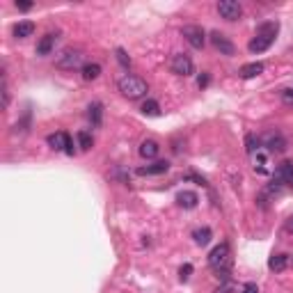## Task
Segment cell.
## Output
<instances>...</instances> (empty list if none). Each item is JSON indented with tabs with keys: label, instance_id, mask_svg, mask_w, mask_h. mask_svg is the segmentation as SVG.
Returning <instances> with one entry per match:
<instances>
[{
	"label": "cell",
	"instance_id": "20",
	"mask_svg": "<svg viewBox=\"0 0 293 293\" xmlns=\"http://www.w3.org/2000/svg\"><path fill=\"white\" fill-rule=\"evenodd\" d=\"M101 76V65H96V62H90V65L83 67V80H96Z\"/></svg>",
	"mask_w": 293,
	"mask_h": 293
},
{
	"label": "cell",
	"instance_id": "3",
	"mask_svg": "<svg viewBox=\"0 0 293 293\" xmlns=\"http://www.w3.org/2000/svg\"><path fill=\"white\" fill-rule=\"evenodd\" d=\"M55 67L65 71H74V69H83L85 67V55L80 50H65V53L57 55Z\"/></svg>",
	"mask_w": 293,
	"mask_h": 293
},
{
	"label": "cell",
	"instance_id": "29",
	"mask_svg": "<svg viewBox=\"0 0 293 293\" xmlns=\"http://www.w3.org/2000/svg\"><path fill=\"white\" fill-rule=\"evenodd\" d=\"M10 105V90H7V80L3 83V108Z\"/></svg>",
	"mask_w": 293,
	"mask_h": 293
},
{
	"label": "cell",
	"instance_id": "16",
	"mask_svg": "<svg viewBox=\"0 0 293 293\" xmlns=\"http://www.w3.org/2000/svg\"><path fill=\"white\" fill-rule=\"evenodd\" d=\"M286 266H288V254H273L268 259V268L273 273H282V270H286Z\"/></svg>",
	"mask_w": 293,
	"mask_h": 293
},
{
	"label": "cell",
	"instance_id": "32",
	"mask_svg": "<svg viewBox=\"0 0 293 293\" xmlns=\"http://www.w3.org/2000/svg\"><path fill=\"white\" fill-rule=\"evenodd\" d=\"M16 10L28 12V10H32V3H19V0H16Z\"/></svg>",
	"mask_w": 293,
	"mask_h": 293
},
{
	"label": "cell",
	"instance_id": "9",
	"mask_svg": "<svg viewBox=\"0 0 293 293\" xmlns=\"http://www.w3.org/2000/svg\"><path fill=\"white\" fill-rule=\"evenodd\" d=\"M48 144L53 147L55 151H65V154H74V142H71V138L67 133H50L48 135Z\"/></svg>",
	"mask_w": 293,
	"mask_h": 293
},
{
	"label": "cell",
	"instance_id": "13",
	"mask_svg": "<svg viewBox=\"0 0 293 293\" xmlns=\"http://www.w3.org/2000/svg\"><path fill=\"white\" fill-rule=\"evenodd\" d=\"M177 202H179L181 209H195L199 202L197 193H193V190H181L179 195H177Z\"/></svg>",
	"mask_w": 293,
	"mask_h": 293
},
{
	"label": "cell",
	"instance_id": "30",
	"mask_svg": "<svg viewBox=\"0 0 293 293\" xmlns=\"http://www.w3.org/2000/svg\"><path fill=\"white\" fill-rule=\"evenodd\" d=\"M241 293H259V286L254 282H248L243 288H241Z\"/></svg>",
	"mask_w": 293,
	"mask_h": 293
},
{
	"label": "cell",
	"instance_id": "12",
	"mask_svg": "<svg viewBox=\"0 0 293 293\" xmlns=\"http://www.w3.org/2000/svg\"><path fill=\"white\" fill-rule=\"evenodd\" d=\"M169 169V163L167 160H156V163L151 165H144V167L138 169L140 177H154V174H165Z\"/></svg>",
	"mask_w": 293,
	"mask_h": 293
},
{
	"label": "cell",
	"instance_id": "22",
	"mask_svg": "<svg viewBox=\"0 0 293 293\" xmlns=\"http://www.w3.org/2000/svg\"><path fill=\"white\" fill-rule=\"evenodd\" d=\"M140 110H142V114H147V117H156V114H160V105H158V101H154V99L144 101Z\"/></svg>",
	"mask_w": 293,
	"mask_h": 293
},
{
	"label": "cell",
	"instance_id": "23",
	"mask_svg": "<svg viewBox=\"0 0 293 293\" xmlns=\"http://www.w3.org/2000/svg\"><path fill=\"white\" fill-rule=\"evenodd\" d=\"M78 144H80V149L83 151H87V149H92V144H94V140H92V135L87 133V131H78Z\"/></svg>",
	"mask_w": 293,
	"mask_h": 293
},
{
	"label": "cell",
	"instance_id": "4",
	"mask_svg": "<svg viewBox=\"0 0 293 293\" xmlns=\"http://www.w3.org/2000/svg\"><path fill=\"white\" fill-rule=\"evenodd\" d=\"M218 14L224 21H239L243 16V7L236 0H220L218 3Z\"/></svg>",
	"mask_w": 293,
	"mask_h": 293
},
{
	"label": "cell",
	"instance_id": "2",
	"mask_svg": "<svg viewBox=\"0 0 293 293\" xmlns=\"http://www.w3.org/2000/svg\"><path fill=\"white\" fill-rule=\"evenodd\" d=\"M120 92L126 99L135 101V99H142V96L149 92V87H147V83H144L140 76H124V78L120 80Z\"/></svg>",
	"mask_w": 293,
	"mask_h": 293
},
{
	"label": "cell",
	"instance_id": "28",
	"mask_svg": "<svg viewBox=\"0 0 293 293\" xmlns=\"http://www.w3.org/2000/svg\"><path fill=\"white\" fill-rule=\"evenodd\" d=\"M282 101L286 105H293V90H282Z\"/></svg>",
	"mask_w": 293,
	"mask_h": 293
},
{
	"label": "cell",
	"instance_id": "1",
	"mask_svg": "<svg viewBox=\"0 0 293 293\" xmlns=\"http://www.w3.org/2000/svg\"><path fill=\"white\" fill-rule=\"evenodd\" d=\"M229 245L227 243H220L211 250L209 254V266L215 268L218 277H222V282H227V266H229Z\"/></svg>",
	"mask_w": 293,
	"mask_h": 293
},
{
	"label": "cell",
	"instance_id": "17",
	"mask_svg": "<svg viewBox=\"0 0 293 293\" xmlns=\"http://www.w3.org/2000/svg\"><path fill=\"white\" fill-rule=\"evenodd\" d=\"M263 69H266V67H263L261 62H250V65L241 67L239 76H241V78H257L259 74H263Z\"/></svg>",
	"mask_w": 293,
	"mask_h": 293
},
{
	"label": "cell",
	"instance_id": "6",
	"mask_svg": "<svg viewBox=\"0 0 293 293\" xmlns=\"http://www.w3.org/2000/svg\"><path fill=\"white\" fill-rule=\"evenodd\" d=\"M263 147L273 154H282V151H286V138L279 131H268L263 135Z\"/></svg>",
	"mask_w": 293,
	"mask_h": 293
},
{
	"label": "cell",
	"instance_id": "24",
	"mask_svg": "<svg viewBox=\"0 0 293 293\" xmlns=\"http://www.w3.org/2000/svg\"><path fill=\"white\" fill-rule=\"evenodd\" d=\"M259 144H261V142H259V138H257L254 133H248V135H245V151H248L250 156H252L254 151H259Z\"/></svg>",
	"mask_w": 293,
	"mask_h": 293
},
{
	"label": "cell",
	"instance_id": "21",
	"mask_svg": "<svg viewBox=\"0 0 293 293\" xmlns=\"http://www.w3.org/2000/svg\"><path fill=\"white\" fill-rule=\"evenodd\" d=\"M87 114H90L92 126H101V114H103V105L94 101V103L90 105V112H87Z\"/></svg>",
	"mask_w": 293,
	"mask_h": 293
},
{
	"label": "cell",
	"instance_id": "33",
	"mask_svg": "<svg viewBox=\"0 0 293 293\" xmlns=\"http://www.w3.org/2000/svg\"><path fill=\"white\" fill-rule=\"evenodd\" d=\"M286 231H288V233H293V215L286 220Z\"/></svg>",
	"mask_w": 293,
	"mask_h": 293
},
{
	"label": "cell",
	"instance_id": "8",
	"mask_svg": "<svg viewBox=\"0 0 293 293\" xmlns=\"http://www.w3.org/2000/svg\"><path fill=\"white\" fill-rule=\"evenodd\" d=\"M181 32H184L186 41H188L193 48H204V44H206V32H204L199 25H186Z\"/></svg>",
	"mask_w": 293,
	"mask_h": 293
},
{
	"label": "cell",
	"instance_id": "18",
	"mask_svg": "<svg viewBox=\"0 0 293 293\" xmlns=\"http://www.w3.org/2000/svg\"><path fill=\"white\" fill-rule=\"evenodd\" d=\"M193 239H195V243H197L199 248H204V245L211 243V239H213V231H211L209 227H199V229H195V231H193Z\"/></svg>",
	"mask_w": 293,
	"mask_h": 293
},
{
	"label": "cell",
	"instance_id": "31",
	"mask_svg": "<svg viewBox=\"0 0 293 293\" xmlns=\"http://www.w3.org/2000/svg\"><path fill=\"white\" fill-rule=\"evenodd\" d=\"M209 83H211V76H209V74H202V76L197 78V85H199V87H206Z\"/></svg>",
	"mask_w": 293,
	"mask_h": 293
},
{
	"label": "cell",
	"instance_id": "14",
	"mask_svg": "<svg viewBox=\"0 0 293 293\" xmlns=\"http://www.w3.org/2000/svg\"><path fill=\"white\" fill-rule=\"evenodd\" d=\"M55 41H57V35H53V32H48V35L41 37V41L37 44V55H50L55 48Z\"/></svg>",
	"mask_w": 293,
	"mask_h": 293
},
{
	"label": "cell",
	"instance_id": "19",
	"mask_svg": "<svg viewBox=\"0 0 293 293\" xmlns=\"http://www.w3.org/2000/svg\"><path fill=\"white\" fill-rule=\"evenodd\" d=\"M32 32H35V23L32 21H21V23L14 25V37H19V39L32 37Z\"/></svg>",
	"mask_w": 293,
	"mask_h": 293
},
{
	"label": "cell",
	"instance_id": "26",
	"mask_svg": "<svg viewBox=\"0 0 293 293\" xmlns=\"http://www.w3.org/2000/svg\"><path fill=\"white\" fill-rule=\"evenodd\" d=\"M190 275H193V266H190V263H186V266H181V270H179V277H181V282H188V279H190Z\"/></svg>",
	"mask_w": 293,
	"mask_h": 293
},
{
	"label": "cell",
	"instance_id": "25",
	"mask_svg": "<svg viewBox=\"0 0 293 293\" xmlns=\"http://www.w3.org/2000/svg\"><path fill=\"white\" fill-rule=\"evenodd\" d=\"M117 62H120L122 67H126V69H129V67H131V57H129V55H126V50L117 48Z\"/></svg>",
	"mask_w": 293,
	"mask_h": 293
},
{
	"label": "cell",
	"instance_id": "10",
	"mask_svg": "<svg viewBox=\"0 0 293 293\" xmlns=\"http://www.w3.org/2000/svg\"><path fill=\"white\" fill-rule=\"evenodd\" d=\"M273 41H275V37H268V35H257V37H254V39H250L248 48H250V53H263V50H268L270 46H273Z\"/></svg>",
	"mask_w": 293,
	"mask_h": 293
},
{
	"label": "cell",
	"instance_id": "27",
	"mask_svg": "<svg viewBox=\"0 0 293 293\" xmlns=\"http://www.w3.org/2000/svg\"><path fill=\"white\" fill-rule=\"evenodd\" d=\"M233 288H236V286H233V282H229V279H227V282H222V286H218V291H215V293H231Z\"/></svg>",
	"mask_w": 293,
	"mask_h": 293
},
{
	"label": "cell",
	"instance_id": "15",
	"mask_svg": "<svg viewBox=\"0 0 293 293\" xmlns=\"http://www.w3.org/2000/svg\"><path fill=\"white\" fill-rule=\"evenodd\" d=\"M158 151H160V147H158V142L156 140H144L142 144H140V156L142 158H156L158 156Z\"/></svg>",
	"mask_w": 293,
	"mask_h": 293
},
{
	"label": "cell",
	"instance_id": "11",
	"mask_svg": "<svg viewBox=\"0 0 293 293\" xmlns=\"http://www.w3.org/2000/svg\"><path fill=\"white\" fill-rule=\"evenodd\" d=\"M275 181L293 186V163H291V160H284V163L275 169Z\"/></svg>",
	"mask_w": 293,
	"mask_h": 293
},
{
	"label": "cell",
	"instance_id": "7",
	"mask_svg": "<svg viewBox=\"0 0 293 293\" xmlns=\"http://www.w3.org/2000/svg\"><path fill=\"white\" fill-rule=\"evenodd\" d=\"M211 44H213L215 50H220V55H227V57H231V55H236V46L229 41L227 35H222V32H211Z\"/></svg>",
	"mask_w": 293,
	"mask_h": 293
},
{
	"label": "cell",
	"instance_id": "5",
	"mask_svg": "<svg viewBox=\"0 0 293 293\" xmlns=\"http://www.w3.org/2000/svg\"><path fill=\"white\" fill-rule=\"evenodd\" d=\"M169 67H172V71L177 76H193L195 74V65H193V60H190L188 55H184V53H177L172 57V62H169Z\"/></svg>",
	"mask_w": 293,
	"mask_h": 293
}]
</instances>
